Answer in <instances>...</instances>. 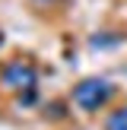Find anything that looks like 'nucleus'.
Here are the masks:
<instances>
[{
	"label": "nucleus",
	"mask_w": 127,
	"mask_h": 130,
	"mask_svg": "<svg viewBox=\"0 0 127 130\" xmlns=\"http://www.w3.org/2000/svg\"><path fill=\"white\" fill-rule=\"evenodd\" d=\"M114 95V86L108 79H99V76H89V79H80L73 86V105L86 114H95L99 108H105Z\"/></svg>",
	"instance_id": "nucleus-1"
},
{
	"label": "nucleus",
	"mask_w": 127,
	"mask_h": 130,
	"mask_svg": "<svg viewBox=\"0 0 127 130\" xmlns=\"http://www.w3.org/2000/svg\"><path fill=\"white\" fill-rule=\"evenodd\" d=\"M0 79H3L6 89L25 92L22 102H32V92H35V83H38L35 67H29V63H22V60H10V63H3V70H0Z\"/></svg>",
	"instance_id": "nucleus-2"
},
{
	"label": "nucleus",
	"mask_w": 127,
	"mask_h": 130,
	"mask_svg": "<svg viewBox=\"0 0 127 130\" xmlns=\"http://www.w3.org/2000/svg\"><path fill=\"white\" fill-rule=\"evenodd\" d=\"M108 130H127V105H121L118 111H111V118H108Z\"/></svg>",
	"instance_id": "nucleus-3"
}]
</instances>
